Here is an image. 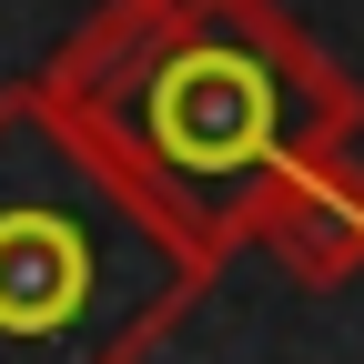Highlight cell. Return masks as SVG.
I'll return each instance as SVG.
<instances>
[{
	"label": "cell",
	"mask_w": 364,
	"mask_h": 364,
	"mask_svg": "<svg viewBox=\"0 0 364 364\" xmlns=\"http://www.w3.org/2000/svg\"><path fill=\"white\" fill-rule=\"evenodd\" d=\"M102 314V253L71 203L11 193L0 203V344L11 354H71Z\"/></svg>",
	"instance_id": "2"
},
{
	"label": "cell",
	"mask_w": 364,
	"mask_h": 364,
	"mask_svg": "<svg viewBox=\"0 0 364 364\" xmlns=\"http://www.w3.org/2000/svg\"><path fill=\"white\" fill-rule=\"evenodd\" d=\"M253 233L294 263V284H344L364 263V172H354V152L324 142V152L284 162L253 203Z\"/></svg>",
	"instance_id": "3"
},
{
	"label": "cell",
	"mask_w": 364,
	"mask_h": 364,
	"mask_svg": "<svg viewBox=\"0 0 364 364\" xmlns=\"http://www.w3.org/2000/svg\"><path fill=\"white\" fill-rule=\"evenodd\" d=\"M61 102L91 122L81 142H112L122 182L172 213H203L213 193L263 203L284 162L344 142L354 122L324 51L263 0H122L71 51Z\"/></svg>",
	"instance_id": "1"
}]
</instances>
